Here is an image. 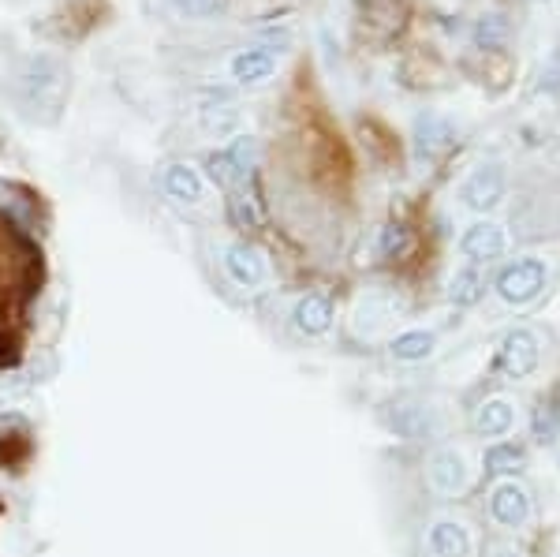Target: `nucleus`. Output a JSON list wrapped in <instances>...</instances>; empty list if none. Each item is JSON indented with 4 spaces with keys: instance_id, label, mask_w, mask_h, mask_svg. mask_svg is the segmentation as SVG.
Segmentation results:
<instances>
[{
    "instance_id": "obj_12",
    "label": "nucleus",
    "mask_w": 560,
    "mask_h": 557,
    "mask_svg": "<svg viewBox=\"0 0 560 557\" xmlns=\"http://www.w3.org/2000/svg\"><path fill=\"white\" fill-rule=\"evenodd\" d=\"M426 546H430V557H475L471 531L463 528L460 520H434Z\"/></svg>"
},
{
    "instance_id": "obj_18",
    "label": "nucleus",
    "mask_w": 560,
    "mask_h": 557,
    "mask_svg": "<svg viewBox=\"0 0 560 557\" xmlns=\"http://www.w3.org/2000/svg\"><path fill=\"white\" fill-rule=\"evenodd\" d=\"M482 292H486V273L478 270V266H467V270L456 273V281H452V303H456V307L478 303Z\"/></svg>"
},
{
    "instance_id": "obj_25",
    "label": "nucleus",
    "mask_w": 560,
    "mask_h": 557,
    "mask_svg": "<svg viewBox=\"0 0 560 557\" xmlns=\"http://www.w3.org/2000/svg\"><path fill=\"white\" fill-rule=\"evenodd\" d=\"M486 557H523V554H519L516 546H508V543H493Z\"/></svg>"
},
{
    "instance_id": "obj_1",
    "label": "nucleus",
    "mask_w": 560,
    "mask_h": 557,
    "mask_svg": "<svg viewBox=\"0 0 560 557\" xmlns=\"http://www.w3.org/2000/svg\"><path fill=\"white\" fill-rule=\"evenodd\" d=\"M15 90L30 113H49V120H53L64 105V94H68V72L49 53H34L23 60V68L15 75Z\"/></svg>"
},
{
    "instance_id": "obj_10",
    "label": "nucleus",
    "mask_w": 560,
    "mask_h": 557,
    "mask_svg": "<svg viewBox=\"0 0 560 557\" xmlns=\"http://www.w3.org/2000/svg\"><path fill=\"white\" fill-rule=\"evenodd\" d=\"M161 187H165V195L172 202H180V206H198L202 195H206V180H202V172L195 165H187V161H172L161 169Z\"/></svg>"
},
{
    "instance_id": "obj_24",
    "label": "nucleus",
    "mask_w": 560,
    "mask_h": 557,
    "mask_svg": "<svg viewBox=\"0 0 560 557\" xmlns=\"http://www.w3.org/2000/svg\"><path fill=\"white\" fill-rule=\"evenodd\" d=\"M504 19L501 15H486L482 23H478V42H486V45H493L497 38H504Z\"/></svg>"
},
{
    "instance_id": "obj_14",
    "label": "nucleus",
    "mask_w": 560,
    "mask_h": 557,
    "mask_svg": "<svg viewBox=\"0 0 560 557\" xmlns=\"http://www.w3.org/2000/svg\"><path fill=\"white\" fill-rule=\"evenodd\" d=\"M273 68H277V57H273V49H266V45H254V49H243V53L232 57V79L243 86L266 83L269 75H273Z\"/></svg>"
},
{
    "instance_id": "obj_2",
    "label": "nucleus",
    "mask_w": 560,
    "mask_h": 557,
    "mask_svg": "<svg viewBox=\"0 0 560 557\" xmlns=\"http://www.w3.org/2000/svg\"><path fill=\"white\" fill-rule=\"evenodd\" d=\"M38 277H42L38 251H34L12 225L0 221V300L27 296Z\"/></svg>"
},
{
    "instance_id": "obj_22",
    "label": "nucleus",
    "mask_w": 560,
    "mask_h": 557,
    "mask_svg": "<svg viewBox=\"0 0 560 557\" xmlns=\"http://www.w3.org/2000/svg\"><path fill=\"white\" fill-rule=\"evenodd\" d=\"M183 19H217L228 12V0H172Z\"/></svg>"
},
{
    "instance_id": "obj_6",
    "label": "nucleus",
    "mask_w": 560,
    "mask_h": 557,
    "mask_svg": "<svg viewBox=\"0 0 560 557\" xmlns=\"http://www.w3.org/2000/svg\"><path fill=\"white\" fill-rule=\"evenodd\" d=\"M508 191V176H504V165L490 161V165H478L460 187V199L467 210H493L497 202L504 199Z\"/></svg>"
},
{
    "instance_id": "obj_20",
    "label": "nucleus",
    "mask_w": 560,
    "mask_h": 557,
    "mask_svg": "<svg viewBox=\"0 0 560 557\" xmlns=\"http://www.w3.org/2000/svg\"><path fill=\"white\" fill-rule=\"evenodd\" d=\"M523 468V449L519 445H493L486 453V472L490 475H512Z\"/></svg>"
},
{
    "instance_id": "obj_7",
    "label": "nucleus",
    "mask_w": 560,
    "mask_h": 557,
    "mask_svg": "<svg viewBox=\"0 0 560 557\" xmlns=\"http://www.w3.org/2000/svg\"><path fill=\"white\" fill-rule=\"evenodd\" d=\"M534 367H538V337H534L531 329H512L501 341V348H497V371H501L504 378L519 382V378H527Z\"/></svg>"
},
{
    "instance_id": "obj_21",
    "label": "nucleus",
    "mask_w": 560,
    "mask_h": 557,
    "mask_svg": "<svg viewBox=\"0 0 560 557\" xmlns=\"http://www.w3.org/2000/svg\"><path fill=\"white\" fill-rule=\"evenodd\" d=\"M560 438V404L557 400H546L538 412H534V442H557Z\"/></svg>"
},
{
    "instance_id": "obj_15",
    "label": "nucleus",
    "mask_w": 560,
    "mask_h": 557,
    "mask_svg": "<svg viewBox=\"0 0 560 557\" xmlns=\"http://www.w3.org/2000/svg\"><path fill=\"white\" fill-rule=\"evenodd\" d=\"M512 423H516V408L504 397H493V400H486V404H478L475 415H471V427H475V434H482V438H504V434L512 430Z\"/></svg>"
},
{
    "instance_id": "obj_8",
    "label": "nucleus",
    "mask_w": 560,
    "mask_h": 557,
    "mask_svg": "<svg viewBox=\"0 0 560 557\" xmlns=\"http://www.w3.org/2000/svg\"><path fill=\"white\" fill-rule=\"evenodd\" d=\"M430 486L445 498H460L471 486V468H467L460 449H441L430 457Z\"/></svg>"
},
{
    "instance_id": "obj_4",
    "label": "nucleus",
    "mask_w": 560,
    "mask_h": 557,
    "mask_svg": "<svg viewBox=\"0 0 560 557\" xmlns=\"http://www.w3.org/2000/svg\"><path fill=\"white\" fill-rule=\"evenodd\" d=\"M546 288V262L542 258H519L512 266H504L497 277V296L512 307H527L542 296Z\"/></svg>"
},
{
    "instance_id": "obj_16",
    "label": "nucleus",
    "mask_w": 560,
    "mask_h": 557,
    "mask_svg": "<svg viewBox=\"0 0 560 557\" xmlns=\"http://www.w3.org/2000/svg\"><path fill=\"white\" fill-rule=\"evenodd\" d=\"M389 352H392V359H400V363H422V359H430L437 352V337L426 333V329H407V333H400V337L389 344Z\"/></svg>"
},
{
    "instance_id": "obj_9",
    "label": "nucleus",
    "mask_w": 560,
    "mask_h": 557,
    "mask_svg": "<svg viewBox=\"0 0 560 557\" xmlns=\"http://www.w3.org/2000/svg\"><path fill=\"white\" fill-rule=\"evenodd\" d=\"M504 247H508V236H504V229L501 225H493V221H478V225H471L460 240V251L471 266H490L493 258L504 255Z\"/></svg>"
},
{
    "instance_id": "obj_3",
    "label": "nucleus",
    "mask_w": 560,
    "mask_h": 557,
    "mask_svg": "<svg viewBox=\"0 0 560 557\" xmlns=\"http://www.w3.org/2000/svg\"><path fill=\"white\" fill-rule=\"evenodd\" d=\"M254 158H258V146H254L251 135H236L232 146H224L217 154L206 158V169H210V180L224 191H236V187L247 184V176L254 169Z\"/></svg>"
},
{
    "instance_id": "obj_5",
    "label": "nucleus",
    "mask_w": 560,
    "mask_h": 557,
    "mask_svg": "<svg viewBox=\"0 0 560 557\" xmlns=\"http://www.w3.org/2000/svg\"><path fill=\"white\" fill-rule=\"evenodd\" d=\"M221 266H224V277H228L236 288H243V292H258V288L269 285L266 255L247 240L228 243V247L221 251Z\"/></svg>"
},
{
    "instance_id": "obj_11",
    "label": "nucleus",
    "mask_w": 560,
    "mask_h": 557,
    "mask_svg": "<svg viewBox=\"0 0 560 557\" xmlns=\"http://www.w3.org/2000/svg\"><path fill=\"white\" fill-rule=\"evenodd\" d=\"M490 513L504 528H523L531 520V494L519 483H501L493 486L490 494Z\"/></svg>"
},
{
    "instance_id": "obj_19",
    "label": "nucleus",
    "mask_w": 560,
    "mask_h": 557,
    "mask_svg": "<svg viewBox=\"0 0 560 557\" xmlns=\"http://www.w3.org/2000/svg\"><path fill=\"white\" fill-rule=\"evenodd\" d=\"M228 217H232V225H236V229H258V225H262L258 206H254V199L243 191V187L228 191Z\"/></svg>"
},
{
    "instance_id": "obj_23",
    "label": "nucleus",
    "mask_w": 560,
    "mask_h": 557,
    "mask_svg": "<svg viewBox=\"0 0 560 557\" xmlns=\"http://www.w3.org/2000/svg\"><path fill=\"white\" fill-rule=\"evenodd\" d=\"M404 243H407V232L400 229V225H385V229H381V240H378V255L381 258L400 255V251H404Z\"/></svg>"
},
{
    "instance_id": "obj_17",
    "label": "nucleus",
    "mask_w": 560,
    "mask_h": 557,
    "mask_svg": "<svg viewBox=\"0 0 560 557\" xmlns=\"http://www.w3.org/2000/svg\"><path fill=\"white\" fill-rule=\"evenodd\" d=\"M415 143H419V154H426V158L448 150V146H452V128H448V120H441V116H422L419 131H415Z\"/></svg>"
},
{
    "instance_id": "obj_13",
    "label": "nucleus",
    "mask_w": 560,
    "mask_h": 557,
    "mask_svg": "<svg viewBox=\"0 0 560 557\" xmlns=\"http://www.w3.org/2000/svg\"><path fill=\"white\" fill-rule=\"evenodd\" d=\"M292 326L299 329L303 337H322L325 329L333 326V300L322 296V292L299 296L292 307Z\"/></svg>"
}]
</instances>
